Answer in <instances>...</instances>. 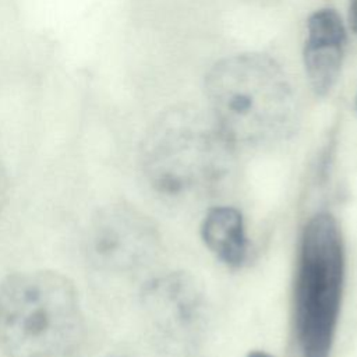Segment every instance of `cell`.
Masks as SVG:
<instances>
[{
    "label": "cell",
    "instance_id": "cell-2",
    "mask_svg": "<svg viewBox=\"0 0 357 357\" xmlns=\"http://www.w3.org/2000/svg\"><path fill=\"white\" fill-rule=\"evenodd\" d=\"M84 336V312L68 276L32 269L1 280L0 353L4 357H66Z\"/></svg>",
    "mask_w": 357,
    "mask_h": 357
},
{
    "label": "cell",
    "instance_id": "cell-10",
    "mask_svg": "<svg viewBox=\"0 0 357 357\" xmlns=\"http://www.w3.org/2000/svg\"><path fill=\"white\" fill-rule=\"evenodd\" d=\"M349 25L353 32H357V0H349Z\"/></svg>",
    "mask_w": 357,
    "mask_h": 357
},
{
    "label": "cell",
    "instance_id": "cell-3",
    "mask_svg": "<svg viewBox=\"0 0 357 357\" xmlns=\"http://www.w3.org/2000/svg\"><path fill=\"white\" fill-rule=\"evenodd\" d=\"M233 159L234 142L212 113L184 105L163 112L141 148L146 181L172 198L213 187L227 176Z\"/></svg>",
    "mask_w": 357,
    "mask_h": 357
},
{
    "label": "cell",
    "instance_id": "cell-6",
    "mask_svg": "<svg viewBox=\"0 0 357 357\" xmlns=\"http://www.w3.org/2000/svg\"><path fill=\"white\" fill-rule=\"evenodd\" d=\"M142 307L163 340L184 350L202 337L208 322V301L202 286L185 272H172L149 282Z\"/></svg>",
    "mask_w": 357,
    "mask_h": 357
},
{
    "label": "cell",
    "instance_id": "cell-13",
    "mask_svg": "<svg viewBox=\"0 0 357 357\" xmlns=\"http://www.w3.org/2000/svg\"><path fill=\"white\" fill-rule=\"evenodd\" d=\"M113 357H120V356H113Z\"/></svg>",
    "mask_w": 357,
    "mask_h": 357
},
{
    "label": "cell",
    "instance_id": "cell-12",
    "mask_svg": "<svg viewBox=\"0 0 357 357\" xmlns=\"http://www.w3.org/2000/svg\"><path fill=\"white\" fill-rule=\"evenodd\" d=\"M251 1H262V0H251Z\"/></svg>",
    "mask_w": 357,
    "mask_h": 357
},
{
    "label": "cell",
    "instance_id": "cell-9",
    "mask_svg": "<svg viewBox=\"0 0 357 357\" xmlns=\"http://www.w3.org/2000/svg\"><path fill=\"white\" fill-rule=\"evenodd\" d=\"M8 174L3 163L0 162V215L6 206L7 197H8Z\"/></svg>",
    "mask_w": 357,
    "mask_h": 357
},
{
    "label": "cell",
    "instance_id": "cell-5",
    "mask_svg": "<svg viewBox=\"0 0 357 357\" xmlns=\"http://www.w3.org/2000/svg\"><path fill=\"white\" fill-rule=\"evenodd\" d=\"M159 236L152 220L137 208L113 202L91 218L84 251L102 272L127 273L146 265L158 251Z\"/></svg>",
    "mask_w": 357,
    "mask_h": 357
},
{
    "label": "cell",
    "instance_id": "cell-8",
    "mask_svg": "<svg viewBox=\"0 0 357 357\" xmlns=\"http://www.w3.org/2000/svg\"><path fill=\"white\" fill-rule=\"evenodd\" d=\"M205 245L223 264L240 266L247 257V236L244 220L233 206H216L208 211L201 225Z\"/></svg>",
    "mask_w": 357,
    "mask_h": 357
},
{
    "label": "cell",
    "instance_id": "cell-11",
    "mask_svg": "<svg viewBox=\"0 0 357 357\" xmlns=\"http://www.w3.org/2000/svg\"><path fill=\"white\" fill-rule=\"evenodd\" d=\"M247 357H273V356H271V354H268V353H265V351L254 350V351H250V353L247 354Z\"/></svg>",
    "mask_w": 357,
    "mask_h": 357
},
{
    "label": "cell",
    "instance_id": "cell-1",
    "mask_svg": "<svg viewBox=\"0 0 357 357\" xmlns=\"http://www.w3.org/2000/svg\"><path fill=\"white\" fill-rule=\"evenodd\" d=\"M212 116L234 142L266 145L287 138L298 119L297 99L282 67L259 53L216 61L205 77Z\"/></svg>",
    "mask_w": 357,
    "mask_h": 357
},
{
    "label": "cell",
    "instance_id": "cell-4",
    "mask_svg": "<svg viewBox=\"0 0 357 357\" xmlns=\"http://www.w3.org/2000/svg\"><path fill=\"white\" fill-rule=\"evenodd\" d=\"M344 282V245L336 219L314 215L300 240L294 321L303 357H329Z\"/></svg>",
    "mask_w": 357,
    "mask_h": 357
},
{
    "label": "cell",
    "instance_id": "cell-7",
    "mask_svg": "<svg viewBox=\"0 0 357 357\" xmlns=\"http://www.w3.org/2000/svg\"><path fill=\"white\" fill-rule=\"evenodd\" d=\"M346 39V26L333 8H319L308 17L303 60L318 96L328 95L340 75Z\"/></svg>",
    "mask_w": 357,
    "mask_h": 357
}]
</instances>
